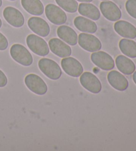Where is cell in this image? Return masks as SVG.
Returning <instances> with one entry per match:
<instances>
[{
	"label": "cell",
	"mask_w": 136,
	"mask_h": 151,
	"mask_svg": "<svg viewBox=\"0 0 136 151\" xmlns=\"http://www.w3.org/2000/svg\"><path fill=\"white\" fill-rule=\"evenodd\" d=\"M39 68L45 76L52 80H58L62 75V70L53 60L43 58L39 60Z\"/></svg>",
	"instance_id": "obj_1"
},
{
	"label": "cell",
	"mask_w": 136,
	"mask_h": 151,
	"mask_svg": "<svg viewBox=\"0 0 136 151\" xmlns=\"http://www.w3.org/2000/svg\"><path fill=\"white\" fill-rule=\"evenodd\" d=\"M10 55L12 59L21 65L28 67L32 65L33 57L27 48L21 44H14L10 49Z\"/></svg>",
	"instance_id": "obj_2"
},
{
	"label": "cell",
	"mask_w": 136,
	"mask_h": 151,
	"mask_svg": "<svg viewBox=\"0 0 136 151\" xmlns=\"http://www.w3.org/2000/svg\"><path fill=\"white\" fill-rule=\"evenodd\" d=\"M27 45L31 51L39 56H46L49 53V47L43 38L35 34L29 35L27 39Z\"/></svg>",
	"instance_id": "obj_3"
},
{
	"label": "cell",
	"mask_w": 136,
	"mask_h": 151,
	"mask_svg": "<svg viewBox=\"0 0 136 151\" xmlns=\"http://www.w3.org/2000/svg\"><path fill=\"white\" fill-rule=\"evenodd\" d=\"M25 83L29 89L36 95H43L47 92V85L37 75H27L25 78Z\"/></svg>",
	"instance_id": "obj_4"
},
{
	"label": "cell",
	"mask_w": 136,
	"mask_h": 151,
	"mask_svg": "<svg viewBox=\"0 0 136 151\" xmlns=\"http://www.w3.org/2000/svg\"><path fill=\"white\" fill-rule=\"evenodd\" d=\"M91 61L99 68L104 71H110L115 66V62L110 55L106 52L98 51L91 55Z\"/></svg>",
	"instance_id": "obj_5"
},
{
	"label": "cell",
	"mask_w": 136,
	"mask_h": 151,
	"mask_svg": "<svg viewBox=\"0 0 136 151\" xmlns=\"http://www.w3.org/2000/svg\"><path fill=\"white\" fill-rule=\"evenodd\" d=\"M80 82L82 87L89 92L98 94L102 90V84L96 75L90 72H84L80 75Z\"/></svg>",
	"instance_id": "obj_6"
},
{
	"label": "cell",
	"mask_w": 136,
	"mask_h": 151,
	"mask_svg": "<svg viewBox=\"0 0 136 151\" xmlns=\"http://www.w3.org/2000/svg\"><path fill=\"white\" fill-rule=\"evenodd\" d=\"M78 38L80 47L88 52L100 51L102 48V43L100 40L90 33H81Z\"/></svg>",
	"instance_id": "obj_7"
},
{
	"label": "cell",
	"mask_w": 136,
	"mask_h": 151,
	"mask_svg": "<svg viewBox=\"0 0 136 151\" xmlns=\"http://www.w3.org/2000/svg\"><path fill=\"white\" fill-rule=\"evenodd\" d=\"M44 12L47 19L54 25H60L67 22V14L61 7L55 5L48 4L45 7Z\"/></svg>",
	"instance_id": "obj_8"
},
{
	"label": "cell",
	"mask_w": 136,
	"mask_h": 151,
	"mask_svg": "<svg viewBox=\"0 0 136 151\" xmlns=\"http://www.w3.org/2000/svg\"><path fill=\"white\" fill-rule=\"evenodd\" d=\"M100 9L102 14L110 22H117L122 17V12L116 4L111 1L101 2Z\"/></svg>",
	"instance_id": "obj_9"
},
{
	"label": "cell",
	"mask_w": 136,
	"mask_h": 151,
	"mask_svg": "<svg viewBox=\"0 0 136 151\" xmlns=\"http://www.w3.org/2000/svg\"><path fill=\"white\" fill-rule=\"evenodd\" d=\"M61 66L64 71L70 77H78L83 73V67L74 57H64L61 61Z\"/></svg>",
	"instance_id": "obj_10"
},
{
	"label": "cell",
	"mask_w": 136,
	"mask_h": 151,
	"mask_svg": "<svg viewBox=\"0 0 136 151\" xmlns=\"http://www.w3.org/2000/svg\"><path fill=\"white\" fill-rule=\"evenodd\" d=\"M3 15L6 22L14 27H21L24 25L25 19L21 12L14 7H7L4 9Z\"/></svg>",
	"instance_id": "obj_11"
},
{
	"label": "cell",
	"mask_w": 136,
	"mask_h": 151,
	"mask_svg": "<svg viewBox=\"0 0 136 151\" xmlns=\"http://www.w3.org/2000/svg\"><path fill=\"white\" fill-rule=\"evenodd\" d=\"M27 25L33 32L41 37H47L50 33V27L48 23L41 17H32L29 18Z\"/></svg>",
	"instance_id": "obj_12"
},
{
	"label": "cell",
	"mask_w": 136,
	"mask_h": 151,
	"mask_svg": "<svg viewBox=\"0 0 136 151\" xmlns=\"http://www.w3.org/2000/svg\"><path fill=\"white\" fill-rule=\"evenodd\" d=\"M49 47L54 55L61 58L69 57L72 54L70 47L58 38L51 39L49 41Z\"/></svg>",
	"instance_id": "obj_13"
},
{
	"label": "cell",
	"mask_w": 136,
	"mask_h": 151,
	"mask_svg": "<svg viewBox=\"0 0 136 151\" xmlns=\"http://www.w3.org/2000/svg\"><path fill=\"white\" fill-rule=\"evenodd\" d=\"M114 30L121 37L126 39L136 38V27L126 21H117L114 24Z\"/></svg>",
	"instance_id": "obj_14"
},
{
	"label": "cell",
	"mask_w": 136,
	"mask_h": 151,
	"mask_svg": "<svg viewBox=\"0 0 136 151\" xmlns=\"http://www.w3.org/2000/svg\"><path fill=\"white\" fill-rule=\"evenodd\" d=\"M108 83L112 87L119 91H124L129 86L127 79L117 71H112L107 76Z\"/></svg>",
	"instance_id": "obj_15"
},
{
	"label": "cell",
	"mask_w": 136,
	"mask_h": 151,
	"mask_svg": "<svg viewBox=\"0 0 136 151\" xmlns=\"http://www.w3.org/2000/svg\"><path fill=\"white\" fill-rule=\"evenodd\" d=\"M58 37L70 45H76L78 43V35L72 28L67 25H61L57 31Z\"/></svg>",
	"instance_id": "obj_16"
},
{
	"label": "cell",
	"mask_w": 136,
	"mask_h": 151,
	"mask_svg": "<svg viewBox=\"0 0 136 151\" xmlns=\"http://www.w3.org/2000/svg\"><path fill=\"white\" fill-rule=\"evenodd\" d=\"M76 28L80 32L88 33H94L97 31V25L92 20L82 16H78L74 20Z\"/></svg>",
	"instance_id": "obj_17"
},
{
	"label": "cell",
	"mask_w": 136,
	"mask_h": 151,
	"mask_svg": "<svg viewBox=\"0 0 136 151\" xmlns=\"http://www.w3.org/2000/svg\"><path fill=\"white\" fill-rule=\"evenodd\" d=\"M78 13L84 17L97 21L100 17V10L94 5L89 3H82L78 5Z\"/></svg>",
	"instance_id": "obj_18"
},
{
	"label": "cell",
	"mask_w": 136,
	"mask_h": 151,
	"mask_svg": "<svg viewBox=\"0 0 136 151\" xmlns=\"http://www.w3.org/2000/svg\"><path fill=\"white\" fill-rule=\"evenodd\" d=\"M117 69L124 75H132L135 70V65L130 59L124 55H118L116 59Z\"/></svg>",
	"instance_id": "obj_19"
},
{
	"label": "cell",
	"mask_w": 136,
	"mask_h": 151,
	"mask_svg": "<svg viewBox=\"0 0 136 151\" xmlns=\"http://www.w3.org/2000/svg\"><path fill=\"white\" fill-rule=\"evenodd\" d=\"M21 5L25 11L31 15L39 16L44 12V6L41 0H21Z\"/></svg>",
	"instance_id": "obj_20"
},
{
	"label": "cell",
	"mask_w": 136,
	"mask_h": 151,
	"mask_svg": "<svg viewBox=\"0 0 136 151\" xmlns=\"http://www.w3.org/2000/svg\"><path fill=\"white\" fill-rule=\"evenodd\" d=\"M119 47L125 56L136 58V42L134 41L126 38L122 39L119 42Z\"/></svg>",
	"instance_id": "obj_21"
},
{
	"label": "cell",
	"mask_w": 136,
	"mask_h": 151,
	"mask_svg": "<svg viewBox=\"0 0 136 151\" xmlns=\"http://www.w3.org/2000/svg\"><path fill=\"white\" fill-rule=\"evenodd\" d=\"M58 6L62 9L69 13H75L77 12L78 4L76 0H55Z\"/></svg>",
	"instance_id": "obj_22"
},
{
	"label": "cell",
	"mask_w": 136,
	"mask_h": 151,
	"mask_svg": "<svg viewBox=\"0 0 136 151\" xmlns=\"http://www.w3.org/2000/svg\"><path fill=\"white\" fill-rule=\"evenodd\" d=\"M125 9L131 17L136 19V0H127L125 3Z\"/></svg>",
	"instance_id": "obj_23"
},
{
	"label": "cell",
	"mask_w": 136,
	"mask_h": 151,
	"mask_svg": "<svg viewBox=\"0 0 136 151\" xmlns=\"http://www.w3.org/2000/svg\"><path fill=\"white\" fill-rule=\"evenodd\" d=\"M8 47V41L6 36L0 33V51H4Z\"/></svg>",
	"instance_id": "obj_24"
},
{
	"label": "cell",
	"mask_w": 136,
	"mask_h": 151,
	"mask_svg": "<svg viewBox=\"0 0 136 151\" xmlns=\"http://www.w3.org/2000/svg\"><path fill=\"white\" fill-rule=\"evenodd\" d=\"M7 84V78L4 73L0 70V87H6Z\"/></svg>",
	"instance_id": "obj_25"
},
{
	"label": "cell",
	"mask_w": 136,
	"mask_h": 151,
	"mask_svg": "<svg viewBox=\"0 0 136 151\" xmlns=\"http://www.w3.org/2000/svg\"><path fill=\"white\" fill-rule=\"evenodd\" d=\"M133 82H134L135 84L136 85V71L133 73Z\"/></svg>",
	"instance_id": "obj_26"
},
{
	"label": "cell",
	"mask_w": 136,
	"mask_h": 151,
	"mask_svg": "<svg viewBox=\"0 0 136 151\" xmlns=\"http://www.w3.org/2000/svg\"><path fill=\"white\" fill-rule=\"evenodd\" d=\"M77 1L80 2H83V3H90V2H92L93 0H77Z\"/></svg>",
	"instance_id": "obj_27"
},
{
	"label": "cell",
	"mask_w": 136,
	"mask_h": 151,
	"mask_svg": "<svg viewBox=\"0 0 136 151\" xmlns=\"http://www.w3.org/2000/svg\"><path fill=\"white\" fill-rule=\"evenodd\" d=\"M1 25H2V22H1V19H0V28H1Z\"/></svg>",
	"instance_id": "obj_28"
},
{
	"label": "cell",
	"mask_w": 136,
	"mask_h": 151,
	"mask_svg": "<svg viewBox=\"0 0 136 151\" xmlns=\"http://www.w3.org/2000/svg\"><path fill=\"white\" fill-rule=\"evenodd\" d=\"M2 6V0H0V7Z\"/></svg>",
	"instance_id": "obj_29"
},
{
	"label": "cell",
	"mask_w": 136,
	"mask_h": 151,
	"mask_svg": "<svg viewBox=\"0 0 136 151\" xmlns=\"http://www.w3.org/2000/svg\"><path fill=\"white\" fill-rule=\"evenodd\" d=\"M9 1H15V0H9Z\"/></svg>",
	"instance_id": "obj_30"
},
{
	"label": "cell",
	"mask_w": 136,
	"mask_h": 151,
	"mask_svg": "<svg viewBox=\"0 0 136 151\" xmlns=\"http://www.w3.org/2000/svg\"><path fill=\"white\" fill-rule=\"evenodd\" d=\"M102 1H108V0H102Z\"/></svg>",
	"instance_id": "obj_31"
}]
</instances>
